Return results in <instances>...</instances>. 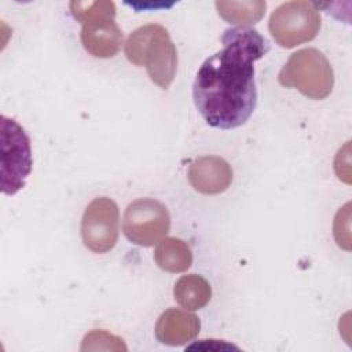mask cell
<instances>
[{
  "label": "cell",
  "instance_id": "1",
  "mask_svg": "<svg viewBox=\"0 0 352 352\" xmlns=\"http://www.w3.org/2000/svg\"><path fill=\"white\" fill-rule=\"evenodd\" d=\"M223 48L204 60L192 84L194 103L213 128L243 125L257 104L254 62L270 50L253 28H231L221 36Z\"/></svg>",
  "mask_w": 352,
  "mask_h": 352
},
{
  "label": "cell",
  "instance_id": "2",
  "mask_svg": "<svg viewBox=\"0 0 352 352\" xmlns=\"http://www.w3.org/2000/svg\"><path fill=\"white\" fill-rule=\"evenodd\" d=\"M126 59L146 67L150 80L162 89L173 82L177 70V51L168 30L158 23L135 29L125 43Z\"/></svg>",
  "mask_w": 352,
  "mask_h": 352
},
{
  "label": "cell",
  "instance_id": "3",
  "mask_svg": "<svg viewBox=\"0 0 352 352\" xmlns=\"http://www.w3.org/2000/svg\"><path fill=\"white\" fill-rule=\"evenodd\" d=\"M278 80L286 88H296L304 96L322 100L334 87V72L327 58L316 48H302L290 55Z\"/></svg>",
  "mask_w": 352,
  "mask_h": 352
},
{
  "label": "cell",
  "instance_id": "4",
  "mask_svg": "<svg viewBox=\"0 0 352 352\" xmlns=\"http://www.w3.org/2000/svg\"><path fill=\"white\" fill-rule=\"evenodd\" d=\"M1 191L14 195L25 186L32 170L30 139L25 129L12 118L1 116Z\"/></svg>",
  "mask_w": 352,
  "mask_h": 352
},
{
  "label": "cell",
  "instance_id": "5",
  "mask_svg": "<svg viewBox=\"0 0 352 352\" xmlns=\"http://www.w3.org/2000/svg\"><path fill=\"white\" fill-rule=\"evenodd\" d=\"M320 22V14L315 3L286 1L271 14L268 29L276 44L283 48H293L315 38Z\"/></svg>",
  "mask_w": 352,
  "mask_h": 352
},
{
  "label": "cell",
  "instance_id": "6",
  "mask_svg": "<svg viewBox=\"0 0 352 352\" xmlns=\"http://www.w3.org/2000/svg\"><path fill=\"white\" fill-rule=\"evenodd\" d=\"M169 228L168 208L154 198H138L124 212L122 231L135 245L153 246L166 236Z\"/></svg>",
  "mask_w": 352,
  "mask_h": 352
},
{
  "label": "cell",
  "instance_id": "7",
  "mask_svg": "<svg viewBox=\"0 0 352 352\" xmlns=\"http://www.w3.org/2000/svg\"><path fill=\"white\" fill-rule=\"evenodd\" d=\"M120 212L117 204L107 197L92 199L84 210L81 220V238L91 252L106 253L118 239Z\"/></svg>",
  "mask_w": 352,
  "mask_h": 352
},
{
  "label": "cell",
  "instance_id": "8",
  "mask_svg": "<svg viewBox=\"0 0 352 352\" xmlns=\"http://www.w3.org/2000/svg\"><path fill=\"white\" fill-rule=\"evenodd\" d=\"M188 182L191 187L205 195L224 192L232 182V169L221 157L204 155L195 158L188 166Z\"/></svg>",
  "mask_w": 352,
  "mask_h": 352
},
{
  "label": "cell",
  "instance_id": "9",
  "mask_svg": "<svg viewBox=\"0 0 352 352\" xmlns=\"http://www.w3.org/2000/svg\"><path fill=\"white\" fill-rule=\"evenodd\" d=\"M122 40V30L114 18H96L82 23V47L95 58H113L118 54Z\"/></svg>",
  "mask_w": 352,
  "mask_h": 352
},
{
  "label": "cell",
  "instance_id": "10",
  "mask_svg": "<svg viewBox=\"0 0 352 352\" xmlns=\"http://www.w3.org/2000/svg\"><path fill=\"white\" fill-rule=\"evenodd\" d=\"M201 329L197 315L187 309L169 308L164 311L155 323V338L165 345L179 346L192 341Z\"/></svg>",
  "mask_w": 352,
  "mask_h": 352
},
{
  "label": "cell",
  "instance_id": "11",
  "mask_svg": "<svg viewBox=\"0 0 352 352\" xmlns=\"http://www.w3.org/2000/svg\"><path fill=\"white\" fill-rule=\"evenodd\" d=\"M155 264L172 274L184 272L191 267L192 253L187 242L180 238H164L158 242L154 252Z\"/></svg>",
  "mask_w": 352,
  "mask_h": 352
},
{
  "label": "cell",
  "instance_id": "12",
  "mask_svg": "<svg viewBox=\"0 0 352 352\" xmlns=\"http://www.w3.org/2000/svg\"><path fill=\"white\" fill-rule=\"evenodd\" d=\"M173 296L180 307L187 311H197L210 301L212 289L204 276L188 274L177 279L173 287Z\"/></svg>",
  "mask_w": 352,
  "mask_h": 352
},
{
  "label": "cell",
  "instance_id": "13",
  "mask_svg": "<svg viewBox=\"0 0 352 352\" xmlns=\"http://www.w3.org/2000/svg\"><path fill=\"white\" fill-rule=\"evenodd\" d=\"M219 15L235 28H250L265 14L267 4L261 0L245 1H216Z\"/></svg>",
  "mask_w": 352,
  "mask_h": 352
},
{
  "label": "cell",
  "instance_id": "14",
  "mask_svg": "<svg viewBox=\"0 0 352 352\" xmlns=\"http://www.w3.org/2000/svg\"><path fill=\"white\" fill-rule=\"evenodd\" d=\"M70 12L81 23L96 18H114L116 16V4L107 0L99 1H72Z\"/></svg>",
  "mask_w": 352,
  "mask_h": 352
}]
</instances>
